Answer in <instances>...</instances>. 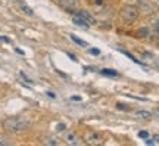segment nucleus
I'll list each match as a JSON object with an SVG mask.
<instances>
[{
	"instance_id": "16",
	"label": "nucleus",
	"mask_w": 159,
	"mask_h": 146,
	"mask_svg": "<svg viewBox=\"0 0 159 146\" xmlns=\"http://www.w3.org/2000/svg\"><path fill=\"white\" fill-rule=\"evenodd\" d=\"M44 143L46 145H59V142H57L56 139H47Z\"/></svg>"
},
{
	"instance_id": "17",
	"label": "nucleus",
	"mask_w": 159,
	"mask_h": 146,
	"mask_svg": "<svg viewBox=\"0 0 159 146\" xmlns=\"http://www.w3.org/2000/svg\"><path fill=\"white\" fill-rule=\"evenodd\" d=\"M19 74H21V77H22V78H24V80H25V81H28L30 84H33V80H30V78H28V77H27V75H25V74H24V73H22V71H21V73H19Z\"/></svg>"
},
{
	"instance_id": "12",
	"label": "nucleus",
	"mask_w": 159,
	"mask_h": 146,
	"mask_svg": "<svg viewBox=\"0 0 159 146\" xmlns=\"http://www.w3.org/2000/svg\"><path fill=\"white\" fill-rule=\"evenodd\" d=\"M139 35H140V37H148L149 34H150V31H149V28H146V27H143V28H140L139 30Z\"/></svg>"
},
{
	"instance_id": "9",
	"label": "nucleus",
	"mask_w": 159,
	"mask_h": 146,
	"mask_svg": "<svg viewBox=\"0 0 159 146\" xmlns=\"http://www.w3.org/2000/svg\"><path fill=\"white\" fill-rule=\"evenodd\" d=\"M72 22L75 24V25H80V27H83V28H87L89 27V24L85 22L84 19H81L80 16H75V18H72Z\"/></svg>"
},
{
	"instance_id": "8",
	"label": "nucleus",
	"mask_w": 159,
	"mask_h": 146,
	"mask_svg": "<svg viewBox=\"0 0 159 146\" xmlns=\"http://www.w3.org/2000/svg\"><path fill=\"white\" fill-rule=\"evenodd\" d=\"M71 40L74 41V43H77L78 46H81V47H87V43H85L83 39H80V37H77L75 34H71Z\"/></svg>"
},
{
	"instance_id": "24",
	"label": "nucleus",
	"mask_w": 159,
	"mask_h": 146,
	"mask_svg": "<svg viewBox=\"0 0 159 146\" xmlns=\"http://www.w3.org/2000/svg\"><path fill=\"white\" fill-rule=\"evenodd\" d=\"M47 96H50V97H53V99L56 97V95H55V93H52V92H47Z\"/></svg>"
},
{
	"instance_id": "2",
	"label": "nucleus",
	"mask_w": 159,
	"mask_h": 146,
	"mask_svg": "<svg viewBox=\"0 0 159 146\" xmlns=\"http://www.w3.org/2000/svg\"><path fill=\"white\" fill-rule=\"evenodd\" d=\"M139 16H140V12H139V9H137L136 6H133V5H127L119 11V19H121V22H124V24L136 22L137 19H139Z\"/></svg>"
},
{
	"instance_id": "20",
	"label": "nucleus",
	"mask_w": 159,
	"mask_h": 146,
	"mask_svg": "<svg viewBox=\"0 0 159 146\" xmlns=\"http://www.w3.org/2000/svg\"><path fill=\"white\" fill-rule=\"evenodd\" d=\"M153 145H156V143H159V134H156V136H153Z\"/></svg>"
},
{
	"instance_id": "3",
	"label": "nucleus",
	"mask_w": 159,
	"mask_h": 146,
	"mask_svg": "<svg viewBox=\"0 0 159 146\" xmlns=\"http://www.w3.org/2000/svg\"><path fill=\"white\" fill-rule=\"evenodd\" d=\"M63 140L66 145H71V146H78L81 145V140H80V137L77 136L75 131L72 130H68V131H65V134H63Z\"/></svg>"
},
{
	"instance_id": "10",
	"label": "nucleus",
	"mask_w": 159,
	"mask_h": 146,
	"mask_svg": "<svg viewBox=\"0 0 159 146\" xmlns=\"http://www.w3.org/2000/svg\"><path fill=\"white\" fill-rule=\"evenodd\" d=\"M19 7H21L24 13H27L28 16H34V11H33L31 7H28V6L25 5V3H21V5H19Z\"/></svg>"
},
{
	"instance_id": "22",
	"label": "nucleus",
	"mask_w": 159,
	"mask_h": 146,
	"mask_svg": "<svg viewBox=\"0 0 159 146\" xmlns=\"http://www.w3.org/2000/svg\"><path fill=\"white\" fill-rule=\"evenodd\" d=\"M57 130H59V131H61V130H65V125H63V124L61 123L59 125H57Z\"/></svg>"
},
{
	"instance_id": "21",
	"label": "nucleus",
	"mask_w": 159,
	"mask_h": 146,
	"mask_svg": "<svg viewBox=\"0 0 159 146\" xmlns=\"http://www.w3.org/2000/svg\"><path fill=\"white\" fill-rule=\"evenodd\" d=\"M0 41H5V43H9L11 40L7 39V37H3V35H0Z\"/></svg>"
},
{
	"instance_id": "15",
	"label": "nucleus",
	"mask_w": 159,
	"mask_h": 146,
	"mask_svg": "<svg viewBox=\"0 0 159 146\" xmlns=\"http://www.w3.org/2000/svg\"><path fill=\"white\" fill-rule=\"evenodd\" d=\"M139 137H142V139H144V140H146V139L149 137V133H148V131H144V130H142V131L139 133Z\"/></svg>"
},
{
	"instance_id": "14",
	"label": "nucleus",
	"mask_w": 159,
	"mask_h": 146,
	"mask_svg": "<svg viewBox=\"0 0 159 146\" xmlns=\"http://www.w3.org/2000/svg\"><path fill=\"white\" fill-rule=\"evenodd\" d=\"M89 53H90V55H93V56H97V55L100 53V50H99L97 47H90V49H89Z\"/></svg>"
},
{
	"instance_id": "11",
	"label": "nucleus",
	"mask_w": 159,
	"mask_h": 146,
	"mask_svg": "<svg viewBox=\"0 0 159 146\" xmlns=\"http://www.w3.org/2000/svg\"><path fill=\"white\" fill-rule=\"evenodd\" d=\"M102 75H109V77H118V73L114 69H102Z\"/></svg>"
},
{
	"instance_id": "6",
	"label": "nucleus",
	"mask_w": 159,
	"mask_h": 146,
	"mask_svg": "<svg viewBox=\"0 0 159 146\" xmlns=\"http://www.w3.org/2000/svg\"><path fill=\"white\" fill-rule=\"evenodd\" d=\"M75 16H80L81 19H84V21L89 24V25H90V24H94V22H96V19L91 16V15L87 11H77V12H75Z\"/></svg>"
},
{
	"instance_id": "7",
	"label": "nucleus",
	"mask_w": 159,
	"mask_h": 146,
	"mask_svg": "<svg viewBox=\"0 0 159 146\" xmlns=\"http://www.w3.org/2000/svg\"><path fill=\"white\" fill-rule=\"evenodd\" d=\"M136 115L142 120H150L152 118V112H149V111H136Z\"/></svg>"
},
{
	"instance_id": "5",
	"label": "nucleus",
	"mask_w": 159,
	"mask_h": 146,
	"mask_svg": "<svg viewBox=\"0 0 159 146\" xmlns=\"http://www.w3.org/2000/svg\"><path fill=\"white\" fill-rule=\"evenodd\" d=\"M59 6H62L63 9H66L69 12H74L77 5H78V2L77 0H55Z\"/></svg>"
},
{
	"instance_id": "18",
	"label": "nucleus",
	"mask_w": 159,
	"mask_h": 146,
	"mask_svg": "<svg viewBox=\"0 0 159 146\" xmlns=\"http://www.w3.org/2000/svg\"><path fill=\"white\" fill-rule=\"evenodd\" d=\"M5 145H9V142L6 140V139H3V137L0 136V146H5Z\"/></svg>"
},
{
	"instance_id": "23",
	"label": "nucleus",
	"mask_w": 159,
	"mask_h": 146,
	"mask_svg": "<svg viewBox=\"0 0 159 146\" xmlns=\"http://www.w3.org/2000/svg\"><path fill=\"white\" fill-rule=\"evenodd\" d=\"M15 50H16V53H19V55H25V53H24V50H21V49H19V47H16V49H15Z\"/></svg>"
},
{
	"instance_id": "19",
	"label": "nucleus",
	"mask_w": 159,
	"mask_h": 146,
	"mask_svg": "<svg viewBox=\"0 0 159 146\" xmlns=\"http://www.w3.org/2000/svg\"><path fill=\"white\" fill-rule=\"evenodd\" d=\"M69 101H72V102H80V101H81V97H80V96H71V97H69Z\"/></svg>"
},
{
	"instance_id": "1",
	"label": "nucleus",
	"mask_w": 159,
	"mask_h": 146,
	"mask_svg": "<svg viewBox=\"0 0 159 146\" xmlns=\"http://www.w3.org/2000/svg\"><path fill=\"white\" fill-rule=\"evenodd\" d=\"M28 127V121L22 117H9L3 121V129L7 133H21Z\"/></svg>"
},
{
	"instance_id": "4",
	"label": "nucleus",
	"mask_w": 159,
	"mask_h": 146,
	"mask_svg": "<svg viewBox=\"0 0 159 146\" xmlns=\"http://www.w3.org/2000/svg\"><path fill=\"white\" fill-rule=\"evenodd\" d=\"M84 143L85 145H100L102 143V136L99 134V133H94V131H90V133H87L84 136Z\"/></svg>"
},
{
	"instance_id": "13",
	"label": "nucleus",
	"mask_w": 159,
	"mask_h": 146,
	"mask_svg": "<svg viewBox=\"0 0 159 146\" xmlns=\"http://www.w3.org/2000/svg\"><path fill=\"white\" fill-rule=\"evenodd\" d=\"M121 52H122V53H124L125 56H128V58H130V59H133V61H134V62H137V64H139V65H143L142 62L139 61V59H137V58H134V56H133V55H131L130 52H125V50H121Z\"/></svg>"
}]
</instances>
